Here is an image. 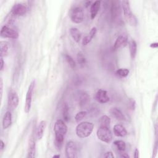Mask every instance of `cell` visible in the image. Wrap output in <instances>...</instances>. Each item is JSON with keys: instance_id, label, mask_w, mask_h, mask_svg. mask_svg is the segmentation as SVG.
I'll return each instance as SVG.
<instances>
[{"instance_id": "obj_11", "label": "cell", "mask_w": 158, "mask_h": 158, "mask_svg": "<svg viewBox=\"0 0 158 158\" xmlns=\"http://www.w3.org/2000/svg\"><path fill=\"white\" fill-rule=\"evenodd\" d=\"M19 102V98L17 93L14 91H11L8 95V107L11 109H15Z\"/></svg>"}, {"instance_id": "obj_14", "label": "cell", "mask_w": 158, "mask_h": 158, "mask_svg": "<svg viewBox=\"0 0 158 158\" xmlns=\"http://www.w3.org/2000/svg\"><path fill=\"white\" fill-rule=\"evenodd\" d=\"M94 99L97 102L102 104L107 103L110 100V98L107 95V91L102 89L97 91L94 96Z\"/></svg>"}, {"instance_id": "obj_34", "label": "cell", "mask_w": 158, "mask_h": 158, "mask_svg": "<svg viewBox=\"0 0 158 158\" xmlns=\"http://www.w3.org/2000/svg\"><path fill=\"white\" fill-rule=\"evenodd\" d=\"M104 157L106 158H114V155L111 151H107L103 155Z\"/></svg>"}, {"instance_id": "obj_1", "label": "cell", "mask_w": 158, "mask_h": 158, "mask_svg": "<svg viewBox=\"0 0 158 158\" xmlns=\"http://www.w3.org/2000/svg\"><path fill=\"white\" fill-rule=\"evenodd\" d=\"M54 131L55 133L54 145L57 149L60 150L64 141V136L67 132V126L64 120L58 119L54 123Z\"/></svg>"}, {"instance_id": "obj_6", "label": "cell", "mask_w": 158, "mask_h": 158, "mask_svg": "<svg viewBox=\"0 0 158 158\" xmlns=\"http://www.w3.org/2000/svg\"><path fill=\"white\" fill-rule=\"evenodd\" d=\"M70 17L72 20L75 23H80L84 20V13L83 9L79 7H74L70 11Z\"/></svg>"}, {"instance_id": "obj_40", "label": "cell", "mask_w": 158, "mask_h": 158, "mask_svg": "<svg viewBox=\"0 0 158 158\" xmlns=\"http://www.w3.org/2000/svg\"><path fill=\"white\" fill-rule=\"evenodd\" d=\"M4 147H5V144H4V141H2V139H1V146H0L1 151H2L4 148Z\"/></svg>"}, {"instance_id": "obj_5", "label": "cell", "mask_w": 158, "mask_h": 158, "mask_svg": "<svg viewBox=\"0 0 158 158\" xmlns=\"http://www.w3.org/2000/svg\"><path fill=\"white\" fill-rule=\"evenodd\" d=\"M35 80H33L30 85L28 86L27 94H26V98H25V106H24V111L25 113L28 114L30 112L31 107V102H32V97L33 94V91L35 88Z\"/></svg>"}, {"instance_id": "obj_25", "label": "cell", "mask_w": 158, "mask_h": 158, "mask_svg": "<svg viewBox=\"0 0 158 158\" xmlns=\"http://www.w3.org/2000/svg\"><path fill=\"white\" fill-rule=\"evenodd\" d=\"M114 146L120 152L125 151L126 149V143L122 140H116L114 143Z\"/></svg>"}, {"instance_id": "obj_37", "label": "cell", "mask_w": 158, "mask_h": 158, "mask_svg": "<svg viewBox=\"0 0 158 158\" xmlns=\"http://www.w3.org/2000/svg\"><path fill=\"white\" fill-rule=\"evenodd\" d=\"M134 157L135 158H138L139 157V150L136 148L134 152Z\"/></svg>"}, {"instance_id": "obj_12", "label": "cell", "mask_w": 158, "mask_h": 158, "mask_svg": "<svg viewBox=\"0 0 158 158\" xmlns=\"http://www.w3.org/2000/svg\"><path fill=\"white\" fill-rule=\"evenodd\" d=\"M127 43H128L127 35L126 34H122L119 35L115 40L113 46V49L116 51V50L122 49L127 44Z\"/></svg>"}, {"instance_id": "obj_33", "label": "cell", "mask_w": 158, "mask_h": 158, "mask_svg": "<svg viewBox=\"0 0 158 158\" xmlns=\"http://www.w3.org/2000/svg\"><path fill=\"white\" fill-rule=\"evenodd\" d=\"M135 101L133 99H130V101H129V104H128V106L130 107V109L131 110H135Z\"/></svg>"}, {"instance_id": "obj_4", "label": "cell", "mask_w": 158, "mask_h": 158, "mask_svg": "<svg viewBox=\"0 0 158 158\" xmlns=\"http://www.w3.org/2000/svg\"><path fill=\"white\" fill-rule=\"evenodd\" d=\"M96 136L102 142L109 143L112 139V134L109 127L99 126L97 131Z\"/></svg>"}, {"instance_id": "obj_19", "label": "cell", "mask_w": 158, "mask_h": 158, "mask_svg": "<svg viewBox=\"0 0 158 158\" xmlns=\"http://www.w3.org/2000/svg\"><path fill=\"white\" fill-rule=\"evenodd\" d=\"M110 113L115 118H116L118 120H125V115L123 114V112L121 111L120 109H119L118 108H117L116 107H112L110 109Z\"/></svg>"}, {"instance_id": "obj_2", "label": "cell", "mask_w": 158, "mask_h": 158, "mask_svg": "<svg viewBox=\"0 0 158 158\" xmlns=\"http://www.w3.org/2000/svg\"><path fill=\"white\" fill-rule=\"evenodd\" d=\"M94 128V125L89 122H82L79 123L75 128V133L78 137L85 138L91 135Z\"/></svg>"}, {"instance_id": "obj_27", "label": "cell", "mask_w": 158, "mask_h": 158, "mask_svg": "<svg viewBox=\"0 0 158 158\" xmlns=\"http://www.w3.org/2000/svg\"><path fill=\"white\" fill-rule=\"evenodd\" d=\"M77 62L78 64L81 66L83 67L84 66L86 63V57L84 55V54L81 52H78L77 56Z\"/></svg>"}, {"instance_id": "obj_18", "label": "cell", "mask_w": 158, "mask_h": 158, "mask_svg": "<svg viewBox=\"0 0 158 158\" xmlns=\"http://www.w3.org/2000/svg\"><path fill=\"white\" fill-rule=\"evenodd\" d=\"M12 114L10 111L7 110L6 112L2 118V128L4 130L8 128L12 124Z\"/></svg>"}, {"instance_id": "obj_36", "label": "cell", "mask_w": 158, "mask_h": 158, "mask_svg": "<svg viewBox=\"0 0 158 158\" xmlns=\"http://www.w3.org/2000/svg\"><path fill=\"white\" fill-rule=\"evenodd\" d=\"M2 93H3V81L2 78H0V94H1V99L2 98Z\"/></svg>"}, {"instance_id": "obj_13", "label": "cell", "mask_w": 158, "mask_h": 158, "mask_svg": "<svg viewBox=\"0 0 158 158\" xmlns=\"http://www.w3.org/2000/svg\"><path fill=\"white\" fill-rule=\"evenodd\" d=\"M27 10V7L24 4L21 3H16L11 9V14L14 15L22 16L26 14Z\"/></svg>"}, {"instance_id": "obj_8", "label": "cell", "mask_w": 158, "mask_h": 158, "mask_svg": "<svg viewBox=\"0 0 158 158\" xmlns=\"http://www.w3.org/2000/svg\"><path fill=\"white\" fill-rule=\"evenodd\" d=\"M76 101L80 107H85L89 102L90 96L86 91H79L76 95Z\"/></svg>"}, {"instance_id": "obj_9", "label": "cell", "mask_w": 158, "mask_h": 158, "mask_svg": "<svg viewBox=\"0 0 158 158\" xmlns=\"http://www.w3.org/2000/svg\"><path fill=\"white\" fill-rule=\"evenodd\" d=\"M65 152L67 158L77 157V147L74 141L70 140L66 143Z\"/></svg>"}, {"instance_id": "obj_21", "label": "cell", "mask_w": 158, "mask_h": 158, "mask_svg": "<svg viewBox=\"0 0 158 158\" xmlns=\"http://www.w3.org/2000/svg\"><path fill=\"white\" fill-rule=\"evenodd\" d=\"M70 33L73 38V40L76 42V43H79L80 40H81V34L80 30L75 27H72L70 29Z\"/></svg>"}, {"instance_id": "obj_24", "label": "cell", "mask_w": 158, "mask_h": 158, "mask_svg": "<svg viewBox=\"0 0 158 158\" xmlns=\"http://www.w3.org/2000/svg\"><path fill=\"white\" fill-rule=\"evenodd\" d=\"M99 126L110 127V118L106 115H104L101 116L99 120Z\"/></svg>"}, {"instance_id": "obj_30", "label": "cell", "mask_w": 158, "mask_h": 158, "mask_svg": "<svg viewBox=\"0 0 158 158\" xmlns=\"http://www.w3.org/2000/svg\"><path fill=\"white\" fill-rule=\"evenodd\" d=\"M65 59L66 60V62H67V64H69V65L72 69H74L76 67V63L75 61L74 60V59L69 54H65Z\"/></svg>"}, {"instance_id": "obj_29", "label": "cell", "mask_w": 158, "mask_h": 158, "mask_svg": "<svg viewBox=\"0 0 158 158\" xmlns=\"http://www.w3.org/2000/svg\"><path fill=\"white\" fill-rule=\"evenodd\" d=\"M87 112L85 110H81L77 113V114L75 116V120L76 122L79 123L82 120H83L87 115Z\"/></svg>"}, {"instance_id": "obj_7", "label": "cell", "mask_w": 158, "mask_h": 158, "mask_svg": "<svg viewBox=\"0 0 158 158\" xmlns=\"http://www.w3.org/2000/svg\"><path fill=\"white\" fill-rule=\"evenodd\" d=\"M121 2L114 1L112 2L110 7L111 18L113 21L118 22L121 19Z\"/></svg>"}, {"instance_id": "obj_38", "label": "cell", "mask_w": 158, "mask_h": 158, "mask_svg": "<svg viewBox=\"0 0 158 158\" xmlns=\"http://www.w3.org/2000/svg\"><path fill=\"white\" fill-rule=\"evenodd\" d=\"M4 65V60H3V57H1V67H0V69H1V71L3 70Z\"/></svg>"}, {"instance_id": "obj_3", "label": "cell", "mask_w": 158, "mask_h": 158, "mask_svg": "<svg viewBox=\"0 0 158 158\" xmlns=\"http://www.w3.org/2000/svg\"><path fill=\"white\" fill-rule=\"evenodd\" d=\"M121 6L123 12V15L127 23L131 26H136L137 19L131 10L130 2L128 1H121Z\"/></svg>"}, {"instance_id": "obj_23", "label": "cell", "mask_w": 158, "mask_h": 158, "mask_svg": "<svg viewBox=\"0 0 158 158\" xmlns=\"http://www.w3.org/2000/svg\"><path fill=\"white\" fill-rule=\"evenodd\" d=\"M0 50H1V57H3L4 56H6L8 54L9 44L7 42L5 41H1Z\"/></svg>"}, {"instance_id": "obj_15", "label": "cell", "mask_w": 158, "mask_h": 158, "mask_svg": "<svg viewBox=\"0 0 158 158\" xmlns=\"http://www.w3.org/2000/svg\"><path fill=\"white\" fill-rule=\"evenodd\" d=\"M36 152V142L35 139L31 136L29 139L28 146V151H27V157L28 158H33L35 156Z\"/></svg>"}, {"instance_id": "obj_16", "label": "cell", "mask_w": 158, "mask_h": 158, "mask_svg": "<svg viewBox=\"0 0 158 158\" xmlns=\"http://www.w3.org/2000/svg\"><path fill=\"white\" fill-rule=\"evenodd\" d=\"M114 134L117 137H124L127 135L126 128L121 124H116L113 128Z\"/></svg>"}, {"instance_id": "obj_10", "label": "cell", "mask_w": 158, "mask_h": 158, "mask_svg": "<svg viewBox=\"0 0 158 158\" xmlns=\"http://www.w3.org/2000/svg\"><path fill=\"white\" fill-rule=\"evenodd\" d=\"M19 33L16 30L7 25H4L1 30V36L4 38L17 39L19 38Z\"/></svg>"}, {"instance_id": "obj_31", "label": "cell", "mask_w": 158, "mask_h": 158, "mask_svg": "<svg viewBox=\"0 0 158 158\" xmlns=\"http://www.w3.org/2000/svg\"><path fill=\"white\" fill-rule=\"evenodd\" d=\"M92 39H93V38H92L89 35L85 36V37H83V40H82V44H83V46L87 45L88 43H89L91 41Z\"/></svg>"}, {"instance_id": "obj_39", "label": "cell", "mask_w": 158, "mask_h": 158, "mask_svg": "<svg viewBox=\"0 0 158 158\" xmlns=\"http://www.w3.org/2000/svg\"><path fill=\"white\" fill-rule=\"evenodd\" d=\"M150 47L151 48H157L158 47V43L157 42H155V43H151L150 44Z\"/></svg>"}, {"instance_id": "obj_28", "label": "cell", "mask_w": 158, "mask_h": 158, "mask_svg": "<svg viewBox=\"0 0 158 158\" xmlns=\"http://www.w3.org/2000/svg\"><path fill=\"white\" fill-rule=\"evenodd\" d=\"M129 72H130V71L128 69L121 68V69H118L116 70L115 74L120 78H125L128 75Z\"/></svg>"}, {"instance_id": "obj_32", "label": "cell", "mask_w": 158, "mask_h": 158, "mask_svg": "<svg viewBox=\"0 0 158 158\" xmlns=\"http://www.w3.org/2000/svg\"><path fill=\"white\" fill-rule=\"evenodd\" d=\"M96 33H97V28H96V27H93L91 29V30H90V31H89V33L88 35H89L92 38H93L95 36Z\"/></svg>"}, {"instance_id": "obj_22", "label": "cell", "mask_w": 158, "mask_h": 158, "mask_svg": "<svg viewBox=\"0 0 158 158\" xmlns=\"http://www.w3.org/2000/svg\"><path fill=\"white\" fill-rule=\"evenodd\" d=\"M129 48L130 56L132 59H134L136 55L137 52V44L135 40H131L129 43Z\"/></svg>"}, {"instance_id": "obj_41", "label": "cell", "mask_w": 158, "mask_h": 158, "mask_svg": "<svg viewBox=\"0 0 158 158\" xmlns=\"http://www.w3.org/2000/svg\"><path fill=\"white\" fill-rule=\"evenodd\" d=\"M121 157H124V158H129L130 156L127 154V153H122V154L120 155Z\"/></svg>"}, {"instance_id": "obj_35", "label": "cell", "mask_w": 158, "mask_h": 158, "mask_svg": "<svg viewBox=\"0 0 158 158\" xmlns=\"http://www.w3.org/2000/svg\"><path fill=\"white\" fill-rule=\"evenodd\" d=\"M157 141L155 143V144L154 146V149H153V153H152V157L154 158L156 155H157Z\"/></svg>"}, {"instance_id": "obj_20", "label": "cell", "mask_w": 158, "mask_h": 158, "mask_svg": "<svg viewBox=\"0 0 158 158\" xmlns=\"http://www.w3.org/2000/svg\"><path fill=\"white\" fill-rule=\"evenodd\" d=\"M46 121L45 120H41L37 127V131H36V136L38 139H41L44 136V132L46 127Z\"/></svg>"}, {"instance_id": "obj_17", "label": "cell", "mask_w": 158, "mask_h": 158, "mask_svg": "<svg viewBox=\"0 0 158 158\" xmlns=\"http://www.w3.org/2000/svg\"><path fill=\"white\" fill-rule=\"evenodd\" d=\"M101 6L100 1H95L92 2L90 7V16L91 19H94L97 15Z\"/></svg>"}, {"instance_id": "obj_26", "label": "cell", "mask_w": 158, "mask_h": 158, "mask_svg": "<svg viewBox=\"0 0 158 158\" xmlns=\"http://www.w3.org/2000/svg\"><path fill=\"white\" fill-rule=\"evenodd\" d=\"M62 117L64 120L66 122H68L70 120L69 115V107L67 103H64L62 107Z\"/></svg>"}, {"instance_id": "obj_42", "label": "cell", "mask_w": 158, "mask_h": 158, "mask_svg": "<svg viewBox=\"0 0 158 158\" xmlns=\"http://www.w3.org/2000/svg\"><path fill=\"white\" fill-rule=\"evenodd\" d=\"M60 157V156L59 155V154H57V155H54L53 156H52V157H54V158H59Z\"/></svg>"}]
</instances>
